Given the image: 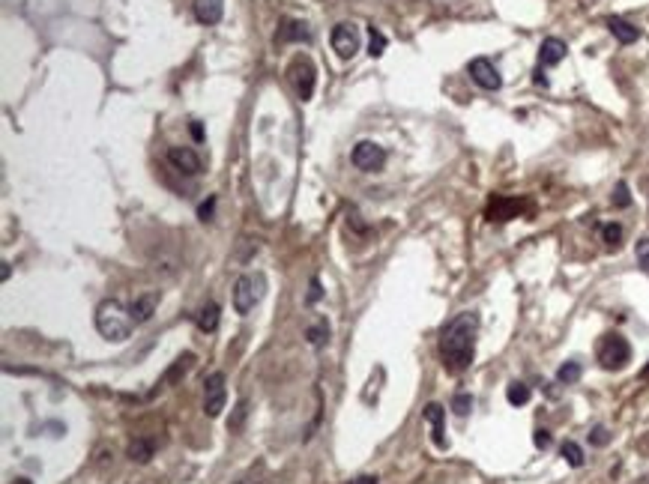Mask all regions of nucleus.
<instances>
[{
  "label": "nucleus",
  "instance_id": "22",
  "mask_svg": "<svg viewBox=\"0 0 649 484\" xmlns=\"http://www.w3.org/2000/svg\"><path fill=\"white\" fill-rule=\"evenodd\" d=\"M580 374H584V368H580V362H566L563 368L556 371V380L563 382V386H572V382L580 380Z\"/></svg>",
  "mask_w": 649,
  "mask_h": 484
},
{
  "label": "nucleus",
  "instance_id": "17",
  "mask_svg": "<svg viewBox=\"0 0 649 484\" xmlns=\"http://www.w3.org/2000/svg\"><path fill=\"white\" fill-rule=\"evenodd\" d=\"M195 323H198L200 332H216L219 329V305H216V302L200 305V311L195 314Z\"/></svg>",
  "mask_w": 649,
  "mask_h": 484
},
{
  "label": "nucleus",
  "instance_id": "4",
  "mask_svg": "<svg viewBox=\"0 0 649 484\" xmlns=\"http://www.w3.org/2000/svg\"><path fill=\"white\" fill-rule=\"evenodd\" d=\"M264 296V278L261 275H240L233 284V311L237 314H249Z\"/></svg>",
  "mask_w": 649,
  "mask_h": 484
},
{
  "label": "nucleus",
  "instance_id": "9",
  "mask_svg": "<svg viewBox=\"0 0 649 484\" xmlns=\"http://www.w3.org/2000/svg\"><path fill=\"white\" fill-rule=\"evenodd\" d=\"M470 78L482 87V90H500L503 87V78L497 72V66L491 63L488 57H476L470 60Z\"/></svg>",
  "mask_w": 649,
  "mask_h": 484
},
{
  "label": "nucleus",
  "instance_id": "21",
  "mask_svg": "<svg viewBox=\"0 0 649 484\" xmlns=\"http://www.w3.org/2000/svg\"><path fill=\"white\" fill-rule=\"evenodd\" d=\"M559 455H563V460L568 466H584V448H580L578 443H572V440H566L563 445H559Z\"/></svg>",
  "mask_w": 649,
  "mask_h": 484
},
{
  "label": "nucleus",
  "instance_id": "29",
  "mask_svg": "<svg viewBox=\"0 0 649 484\" xmlns=\"http://www.w3.org/2000/svg\"><path fill=\"white\" fill-rule=\"evenodd\" d=\"M245 413H249V401H240V403H237V413H233V422H228L231 431H240V424H242V419H245Z\"/></svg>",
  "mask_w": 649,
  "mask_h": 484
},
{
  "label": "nucleus",
  "instance_id": "30",
  "mask_svg": "<svg viewBox=\"0 0 649 484\" xmlns=\"http://www.w3.org/2000/svg\"><path fill=\"white\" fill-rule=\"evenodd\" d=\"M533 443H535V448H551L554 436H551V431H545V427H539V431L533 434Z\"/></svg>",
  "mask_w": 649,
  "mask_h": 484
},
{
  "label": "nucleus",
  "instance_id": "11",
  "mask_svg": "<svg viewBox=\"0 0 649 484\" xmlns=\"http://www.w3.org/2000/svg\"><path fill=\"white\" fill-rule=\"evenodd\" d=\"M168 162H171L180 174H189V177L200 174V155L192 147H171L168 150Z\"/></svg>",
  "mask_w": 649,
  "mask_h": 484
},
{
  "label": "nucleus",
  "instance_id": "34",
  "mask_svg": "<svg viewBox=\"0 0 649 484\" xmlns=\"http://www.w3.org/2000/svg\"><path fill=\"white\" fill-rule=\"evenodd\" d=\"M212 207H216V198H210V204H204L198 209V216H200V221H210V216H212Z\"/></svg>",
  "mask_w": 649,
  "mask_h": 484
},
{
  "label": "nucleus",
  "instance_id": "10",
  "mask_svg": "<svg viewBox=\"0 0 649 484\" xmlns=\"http://www.w3.org/2000/svg\"><path fill=\"white\" fill-rule=\"evenodd\" d=\"M422 419L431 424V440L437 448H449V440H446V410L440 403H428L422 410Z\"/></svg>",
  "mask_w": 649,
  "mask_h": 484
},
{
  "label": "nucleus",
  "instance_id": "7",
  "mask_svg": "<svg viewBox=\"0 0 649 484\" xmlns=\"http://www.w3.org/2000/svg\"><path fill=\"white\" fill-rule=\"evenodd\" d=\"M225 401H228V389H225V374L221 371H212L204 382V413L210 419H216L225 410Z\"/></svg>",
  "mask_w": 649,
  "mask_h": 484
},
{
  "label": "nucleus",
  "instance_id": "23",
  "mask_svg": "<svg viewBox=\"0 0 649 484\" xmlns=\"http://www.w3.org/2000/svg\"><path fill=\"white\" fill-rule=\"evenodd\" d=\"M129 457L138 460V464H147V460L153 457V443L150 440H135L129 445Z\"/></svg>",
  "mask_w": 649,
  "mask_h": 484
},
{
  "label": "nucleus",
  "instance_id": "12",
  "mask_svg": "<svg viewBox=\"0 0 649 484\" xmlns=\"http://www.w3.org/2000/svg\"><path fill=\"white\" fill-rule=\"evenodd\" d=\"M195 18L200 25H219L221 15H225V0H195Z\"/></svg>",
  "mask_w": 649,
  "mask_h": 484
},
{
  "label": "nucleus",
  "instance_id": "35",
  "mask_svg": "<svg viewBox=\"0 0 649 484\" xmlns=\"http://www.w3.org/2000/svg\"><path fill=\"white\" fill-rule=\"evenodd\" d=\"M192 138H195V141H204V129H200L198 120H192Z\"/></svg>",
  "mask_w": 649,
  "mask_h": 484
},
{
  "label": "nucleus",
  "instance_id": "1",
  "mask_svg": "<svg viewBox=\"0 0 649 484\" xmlns=\"http://www.w3.org/2000/svg\"><path fill=\"white\" fill-rule=\"evenodd\" d=\"M476 332H479V314L464 311L452 317L440 332V359L449 374H464L473 365L476 353Z\"/></svg>",
  "mask_w": 649,
  "mask_h": 484
},
{
  "label": "nucleus",
  "instance_id": "36",
  "mask_svg": "<svg viewBox=\"0 0 649 484\" xmlns=\"http://www.w3.org/2000/svg\"><path fill=\"white\" fill-rule=\"evenodd\" d=\"M350 484H377V476H360V478H353Z\"/></svg>",
  "mask_w": 649,
  "mask_h": 484
},
{
  "label": "nucleus",
  "instance_id": "25",
  "mask_svg": "<svg viewBox=\"0 0 649 484\" xmlns=\"http://www.w3.org/2000/svg\"><path fill=\"white\" fill-rule=\"evenodd\" d=\"M452 410H455V415H467L470 410H473V395H467V392H458V395L452 398Z\"/></svg>",
  "mask_w": 649,
  "mask_h": 484
},
{
  "label": "nucleus",
  "instance_id": "13",
  "mask_svg": "<svg viewBox=\"0 0 649 484\" xmlns=\"http://www.w3.org/2000/svg\"><path fill=\"white\" fill-rule=\"evenodd\" d=\"M524 209V204L518 198H494V204L488 207V219L491 221H509Z\"/></svg>",
  "mask_w": 649,
  "mask_h": 484
},
{
  "label": "nucleus",
  "instance_id": "6",
  "mask_svg": "<svg viewBox=\"0 0 649 484\" xmlns=\"http://www.w3.org/2000/svg\"><path fill=\"white\" fill-rule=\"evenodd\" d=\"M350 162H353V167H360L365 174H377V171H383V165H386V150L374 141H360L350 153Z\"/></svg>",
  "mask_w": 649,
  "mask_h": 484
},
{
  "label": "nucleus",
  "instance_id": "18",
  "mask_svg": "<svg viewBox=\"0 0 649 484\" xmlns=\"http://www.w3.org/2000/svg\"><path fill=\"white\" fill-rule=\"evenodd\" d=\"M311 33L302 21H285V27L278 30V42H308Z\"/></svg>",
  "mask_w": 649,
  "mask_h": 484
},
{
  "label": "nucleus",
  "instance_id": "24",
  "mask_svg": "<svg viewBox=\"0 0 649 484\" xmlns=\"http://www.w3.org/2000/svg\"><path fill=\"white\" fill-rule=\"evenodd\" d=\"M306 335H308V344H311V347H320V344L329 338V326H327V320H320L317 326H311V329H308Z\"/></svg>",
  "mask_w": 649,
  "mask_h": 484
},
{
  "label": "nucleus",
  "instance_id": "38",
  "mask_svg": "<svg viewBox=\"0 0 649 484\" xmlns=\"http://www.w3.org/2000/svg\"><path fill=\"white\" fill-rule=\"evenodd\" d=\"M13 484H33V481H27V478H15Z\"/></svg>",
  "mask_w": 649,
  "mask_h": 484
},
{
  "label": "nucleus",
  "instance_id": "15",
  "mask_svg": "<svg viewBox=\"0 0 649 484\" xmlns=\"http://www.w3.org/2000/svg\"><path fill=\"white\" fill-rule=\"evenodd\" d=\"M566 51H568V48H566L563 39H556V36L545 39L542 48H539V63H542V66H556V63H563Z\"/></svg>",
  "mask_w": 649,
  "mask_h": 484
},
{
  "label": "nucleus",
  "instance_id": "26",
  "mask_svg": "<svg viewBox=\"0 0 649 484\" xmlns=\"http://www.w3.org/2000/svg\"><path fill=\"white\" fill-rule=\"evenodd\" d=\"M601 236H604V242H608L610 249H617V245L622 242V228H620V224H604Z\"/></svg>",
  "mask_w": 649,
  "mask_h": 484
},
{
  "label": "nucleus",
  "instance_id": "31",
  "mask_svg": "<svg viewBox=\"0 0 649 484\" xmlns=\"http://www.w3.org/2000/svg\"><path fill=\"white\" fill-rule=\"evenodd\" d=\"M634 251H637V263H641L646 272H649V240H641V242H637Z\"/></svg>",
  "mask_w": 649,
  "mask_h": 484
},
{
  "label": "nucleus",
  "instance_id": "5",
  "mask_svg": "<svg viewBox=\"0 0 649 484\" xmlns=\"http://www.w3.org/2000/svg\"><path fill=\"white\" fill-rule=\"evenodd\" d=\"M287 75H290V81H294V87H296V96L302 99V102H308L311 93H315V81H317L315 63H311L306 54H296V57L290 60V66H287Z\"/></svg>",
  "mask_w": 649,
  "mask_h": 484
},
{
  "label": "nucleus",
  "instance_id": "8",
  "mask_svg": "<svg viewBox=\"0 0 649 484\" xmlns=\"http://www.w3.org/2000/svg\"><path fill=\"white\" fill-rule=\"evenodd\" d=\"M332 51L339 54L341 60H350L356 51H360V30H356V25H348V21H341V25H335L332 27Z\"/></svg>",
  "mask_w": 649,
  "mask_h": 484
},
{
  "label": "nucleus",
  "instance_id": "3",
  "mask_svg": "<svg viewBox=\"0 0 649 484\" xmlns=\"http://www.w3.org/2000/svg\"><path fill=\"white\" fill-rule=\"evenodd\" d=\"M596 356H599V365L604 371H622L625 365L631 362V344L625 341L620 332H610V335H604L599 341Z\"/></svg>",
  "mask_w": 649,
  "mask_h": 484
},
{
  "label": "nucleus",
  "instance_id": "20",
  "mask_svg": "<svg viewBox=\"0 0 649 484\" xmlns=\"http://www.w3.org/2000/svg\"><path fill=\"white\" fill-rule=\"evenodd\" d=\"M533 398V392L527 382H509V389H506V401L512 403V407H524V403H530Z\"/></svg>",
  "mask_w": 649,
  "mask_h": 484
},
{
  "label": "nucleus",
  "instance_id": "27",
  "mask_svg": "<svg viewBox=\"0 0 649 484\" xmlns=\"http://www.w3.org/2000/svg\"><path fill=\"white\" fill-rule=\"evenodd\" d=\"M383 51H386V36H383L380 30L371 27V42H368V54H371V57H380Z\"/></svg>",
  "mask_w": 649,
  "mask_h": 484
},
{
  "label": "nucleus",
  "instance_id": "32",
  "mask_svg": "<svg viewBox=\"0 0 649 484\" xmlns=\"http://www.w3.org/2000/svg\"><path fill=\"white\" fill-rule=\"evenodd\" d=\"M589 443H592V445H608V443H610V434L604 431V427H592Z\"/></svg>",
  "mask_w": 649,
  "mask_h": 484
},
{
  "label": "nucleus",
  "instance_id": "19",
  "mask_svg": "<svg viewBox=\"0 0 649 484\" xmlns=\"http://www.w3.org/2000/svg\"><path fill=\"white\" fill-rule=\"evenodd\" d=\"M192 365H195V353H183L171 368H168V374H165L162 382H165V386H171V382H177L180 377H186L189 371H192Z\"/></svg>",
  "mask_w": 649,
  "mask_h": 484
},
{
  "label": "nucleus",
  "instance_id": "14",
  "mask_svg": "<svg viewBox=\"0 0 649 484\" xmlns=\"http://www.w3.org/2000/svg\"><path fill=\"white\" fill-rule=\"evenodd\" d=\"M156 305H159V293H144V296H138V299L129 305L132 323H147L153 314H156Z\"/></svg>",
  "mask_w": 649,
  "mask_h": 484
},
{
  "label": "nucleus",
  "instance_id": "16",
  "mask_svg": "<svg viewBox=\"0 0 649 484\" xmlns=\"http://www.w3.org/2000/svg\"><path fill=\"white\" fill-rule=\"evenodd\" d=\"M608 27H610V33H613V36H617L622 45H631V42L641 39V30H637L634 25H629L625 18L610 15V18H608Z\"/></svg>",
  "mask_w": 649,
  "mask_h": 484
},
{
  "label": "nucleus",
  "instance_id": "2",
  "mask_svg": "<svg viewBox=\"0 0 649 484\" xmlns=\"http://www.w3.org/2000/svg\"><path fill=\"white\" fill-rule=\"evenodd\" d=\"M96 329L108 341H126L132 335V314L123 308V302L117 299H105L96 308Z\"/></svg>",
  "mask_w": 649,
  "mask_h": 484
},
{
  "label": "nucleus",
  "instance_id": "28",
  "mask_svg": "<svg viewBox=\"0 0 649 484\" xmlns=\"http://www.w3.org/2000/svg\"><path fill=\"white\" fill-rule=\"evenodd\" d=\"M629 204H631L629 186H625V183H617V188H613V207H629Z\"/></svg>",
  "mask_w": 649,
  "mask_h": 484
},
{
  "label": "nucleus",
  "instance_id": "33",
  "mask_svg": "<svg viewBox=\"0 0 649 484\" xmlns=\"http://www.w3.org/2000/svg\"><path fill=\"white\" fill-rule=\"evenodd\" d=\"M320 296H323V290H320V281H317V278H311V290H308V299H306V302H308V305H315V302H317Z\"/></svg>",
  "mask_w": 649,
  "mask_h": 484
},
{
  "label": "nucleus",
  "instance_id": "37",
  "mask_svg": "<svg viewBox=\"0 0 649 484\" xmlns=\"http://www.w3.org/2000/svg\"><path fill=\"white\" fill-rule=\"evenodd\" d=\"M535 84H539V87H545V84H547V78H545L542 72H535Z\"/></svg>",
  "mask_w": 649,
  "mask_h": 484
},
{
  "label": "nucleus",
  "instance_id": "39",
  "mask_svg": "<svg viewBox=\"0 0 649 484\" xmlns=\"http://www.w3.org/2000/svg\"><path fill=\"white\" fill-rule=\"evenodd\" d=\"M643 377H649V365H646V368H643Z\"/></svg>",
  "mask_w": 649,
  "mask_h": 484
}]
</instances>
